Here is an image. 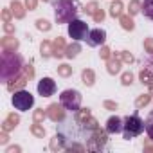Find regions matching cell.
Returning a JSON list of instances; mask_svg holds the SVG:
<instances>
[{
	"label": "cell",
	"mask_w": 153,
	"mask_h": 153,
	"mask_svg": "<svg viewBox=\"0 0 153 153\" xmlns=\"http://www.w3.org/2000/svg\"><path fill=\"white\" fill-rule=\"evenodd\" d=\"M24 59L15 51H4L2 52V81H9L22 72Z\"/></svg>",
	"instance_id": "cell-1"
},
{
	"label": "cell",
	"mask_w": 153,
	"mask_h": 153,
	"mask_svg": "<svg viewBox=\"0 0 153 153\" xmlns=\"http://www.w3.org/2000/svg\"><path fill=\"white\" fill-rule=\"evenodd\" d=\"M79 2L78 0H58L54 4V13H56V22L58 24H68L72 22L79 13Z\"/></svg>",
	"instance_id": "cell-2"
},
{
	"label": "cell",
	"mask_w": 153,
	"mask_h": 153,
	"mask_svg": "<svg viewBox=\"0 0 153 153\" xmlns=\"http://www.w3.org/2000/svg\"><path fill=\"white\" fill-rule=\"evenodd\" d=\"M144 130H146V124H144V121H142L137 114L128 115V117L124 119V128H123L124 139L130 140V139H133V137H139Z\"/></svg>",
	"instance_id": "cell-3"
},
{
	"label": "cell",
	"mask_w": 153,
	"mask_h": 153,
	"mask_svg": "<svg viewBox=\"0 0 153 153\" xmlns=\"http://www.w3.org/2000/svg\"><path fill=\"white\" fill-rule=\"evenodd\" d=\"M59 105L65 108V110H70V112H78L79 106H81V94L78 90H63L61 96H59Z\"/></svg>",
	"instance_id": "cell-4"
},
{
	"label": "cell",
	"mask_w": 153,
	"mask_h": 153,
	"mask_svg": "<svg viewBox=\"0 0 153 153\" xmlns=\"http://www.w3.org/2000/svg\"><path fill=\"white\" fill-rule=\"evenodd\" d=\"M11 103H13V106L16 110L27 112V110H31L34 106V96L31 92H27V90H16L13 94V97H11Z\"/></svg>",
	"instance_id": "cell-5"
},
{
	"label": "cell",
	"mask_w": 153,
	"mask_h": 153,
	"mask_svg": "<svg viewBox=\"0 0 153 153\" xmlns=\"http://www.w3.org/2000/svg\"><path fill=\"white\" fill-rule=\"evenodd\" d=\"M88 24L83 22V20H78L74 18L72 22H68V36L74 40V42H81V40H87L88 36Z\"/></svg>",
	"instance_id": "cell-6"
},
{
	"label": "cell",
	"mask_w": 153,
	"mask_h": 153,
	"mask_svg": "<svg viewBox=\"0 0 153 153\" xmlns=\"http://www.w3.org/2000/svg\"><path fill=\"white\" fill-rule=\"evenodd\" d=\"M106 42V31L105 29H90L88 31V36H87V45L90 47H99Z\"/></svg>",
	"instance_id": "cell-7"
},
{
	"label": "cell",
	"mask_w": 153,
	"mask_h": 153,
	"mask_svg": "<svg viewBox=\"0 0 153 153\" xmlns=\"http://www.w3.org/2000/svg\"><path fill=\"white\" fill-rule=\"evenodd\" d=\"M38 94L42 96V97H51V96H54V92H56V83H54V79L52 78H42L40 81H38Z\"/></svg>",
	"instance_id": "cell-8"
},
{
	"label": "cell",
	"mask_w": 153,
	"mask_h": 153,
	"mask_svg": "<svg viewBox=\"0 0 153 153\" xmlns=\"http://www.w3.org/2000/svg\"><path fill=\"white\" fill-rule=\"evenodd\" d=\"M123 128H124V121L121 117H117V115H112L106 121V133H112V135L114 133H121Z\"/></svg>",
	"instance_id": "cell-9"
},
{
	"label": "cell",
	"mask_w": 153,
	"mask_h": 153,
	"mask_svg": "<svg viewBox=\"0 0 153 153\" xmlns=\"http://www.w3.org/2000/svg\"><path fill=\"white\" fill-rule=\"evenodd\" d=\"M140 11H142V15L146 18L153 20V0H144L142 6H140Z\"/></svg>",
	"instance_id": "cell-10"
},
{
	"label": "cell",
	"mask_w": 153,
	"mask_h": 153,
	"mask_svg": "<svg viewBox=\"0 0 153 153\" xmlns=\"http://www.w3.org/2000/svg\"><path fill=\"white\" fill-rule=\"evenodd\" d=\"M144 124H146V133H148V137L153 140V110H151V112H149V115L146 117Z\"/></svg>",
	"instance_id": "cell-11"
},
{
	"label": "cell",
	"mask_w": 153,
	"mask_h": 153,
	"mask_svg": "<svg viewBox=\"0 0 153 153\" xmlns=\"http://www.w3.org/2000/svg\"><path fill=\"white\" fill-rule=\"evenodd\" d=\"M79 51H81V47H79L78 43H74V45L67 47V52H65V56H67V58H76V56L79 54Z\"/></svg>",
	"instance_id": "cell-12"
},
{
	"label": "cell",
	"mask_w": 153,
	"mask_h": 153,
	"mask_svg": "<svg viewBox=\"0 0 153 153\" xmlns=\"http://www.w3.org/2000/svg\"><path fill=\"white\" fill-rule=\"evenodd\" d=\"M16 45H18V42L16 40H9V38H4L2 40V47H4V51H9V49H16Z\"/></svg>",
	"instance_id": "cell-13"
},
{
	"label": "cell",
	"mask_w": 153,
	"mask_h": 153,
	"mask_svg": "<svg viewBox=\"0 0 153 153\" xmlns=\"http://www.w3.org/2000/svg\"><path fill=\"white\" fill-rule=\"evenodd\" d=\"M49 110H51V117L52 119H63V112H61V108L58 105H52Z\"/></svg>",
	"instance_id": "cell-14"
},
{
	"label": "cell",
	"mask_w": 153,
	"mask_h": 153,
	"mask_svg": "<svg viewBox=\"0 0 153 153\" xmlns=\"http://www.w3.org/2000/svg\"><path fill=\"white\" fill-rule=\"evenodd\" d=\"M83 83L88 85V87L94 83V74H92V70H85L83 72Z\"/></svg>",
	"instance_id": "cell-15"
},
{
	"label": "cell",
	"mask_w": 153,
	"mask_h": 153,
	"mask_svg": "<svg viewBox=\"0 0 153 153\" xmlns=\"http://www.w3.org/2000/svg\"><path fill=\"white\" fill-rule=\"evenodd\" d=\"M110 9H112V11H110V13H112V16H119V15H121V9H123V6H121V2H114Z\"/></svg>",
	"instance_id": "cell-16"
},
{
	"label": "cell",
	"mask_w": 153,
	"mask_h": 153,
	"mask_svg": "<svg viewBox=\"0 0 153 153\" xmlns=\"http://www.w3.org/2000/svg\"><path fill=\"white\" fill-rule=\"evenodd\" d=\"M13 13H15V16H18V18H22L24 16V11H22V6L18 4V2H13Z\"/></svg>",
	"instance_id": "cell-17"
},
{
	"label": "cell",
	"mask_w": 153,
	"mask_h": 153,
	"mask_svg": "<svg viewBox=\"0 0 153 153\" xmlns=\"http://www.w3.org/2000/svg\"><path fill=\"white\" fill-rule=\"evenodd\" d=\"M121 24H123V27H124V29H128V31H131V29H133V22H131L128 16H121Z\"/></svg>",
	"instance_id": "cell-18"
},
{
	"label": "cell",
	"mask_w": 153,
	"mask_h": 153,
	"mask_svg": "<svg viewBox=\"0 0 153 153\" xmlns=\"http://www.w3.org/2000/svg\"><path fill=\"white\" fill-rule=\"evenodd\" d=\"M36 25H38V29H42V31H49V29H51V25H49L47 20H38Z\"/></svg>",
	"instance_id": "cell-19"
},
{
	"label": "cell",
	"mask_w": 153,
	"mask_h": 153,
	"mask_svg": "<svg viewBox=\"0 0 153 153\" xmlns=\"http://www.w3.org/2000/svg\"><path fill=\"white\" fill-rule=\"evenodd\" d=\"M108 70H110L112 74L119 72V61H110V65H108Z\"/></svg>",
	"instance_id": "cell-20"
},
{
	"label": "cell",
	"mask_w": 153,
	"mask_h": 153,
	"mask_svg": "<svg viewBox=\"0 0 153 153\" xmlns=\"http://www.w3.org/2000/svg\"><path fill=\"white\" fill-rule=\"evenodd\" d=\"M58 70H59L61 76H68V74H70V67H68V65H61Z\"/></svg>",
	"instance_id": "cell-21"
},
{
	"label": "cell",
	"mask_w": 153,
	"mask_h": 153,
	"mask_svg": "<svg viewBox=\"0 0 153 153\" xmlns=\"http://www.w3.org/2000/svg\"><path fill=\"white\" fill-rule=\"evenodd\" d=\"M139 6H140V4L137 2V0H133L131 6H130V13H131V15H133V13H137V11H139Z\"/></svg>",
	"instance_id": "cell-22"
},
{
	"label": "cell",
	"mask_w": 153,
	"mask_h": 153,
	"mask_svg": "<svg viewBox=\"0 0 153 153\" xmlns=\"http://www.w3.org/2000/svg\"><path fill=\"white\" fill-rule=\"evenodd\" d=\"M131 79H133V76H131V74H124V76H123V83H124V85H130Z\"/></svg>",
	"instance_id": "cell-23"
},
{
	"label": "cell",
	"mask_w": 153,
	"mask_h": 153,
	"mask_svg": "<svg viewBox=\"0 0 153 153\" xmlns=\"http://www.w3.org/2000/svg\"><path fill=\"white\" fill-rule=\"evenodd\" d=\"M42 52H43L45 56L49 54V43H42Z\"/></svg>",
	"instance_id": "cell-24"
},
{
	"label": "cell",
	"mask_w": 153,
	"mask_h": 153,
	"mask_svg": "<svg viewBox=\"0 0 153 153\" xmlns=\"http://www.w3.org/2000/svg\"><path fill=\"white\" fill-rule=\"evenodd\" d=\"M27 7L29 9H34L36 7V0H27Z\"/></svg>",
	"instance_id": "cell-25"
},
{
	"label": "cell",
	"mask_w": 153,
	"mask_h": 153,
	"mask_svg": "<svg viewBox=\"0 0 153 153\" xmlns=\"http://www.w3.org/2000/svg\"><path fill=\"white\" fill-rule=\"evenodd\" d=\"M123 59H124V61H133V58H131L128 52H124V54H123Z\"/></svg>",
	"instance_id": "cell-26"
},
{
	"label": "cell",
	"mask_w": 153,
	"mask_h": 153,
	"mask_svg": "<svg viewBox=\"0 0 153 153\" xmlns=\"http://www.w3.org/2000/svg\"><path fill=\"white\" fill-rule=\"evenodd\" d=\"M94 9H96V4H90V6H88L85 11H87V13H94Z\"/></svg>",
	"instance_id": "cell-27"
},
{
	"label": "cell",
	"mask_w": 153,
	"mask_h": 153,
	"mask_svg": "<svg viewBox=\"0 0 153 153\" xmlns=\"http://www.w3.org/2000/svg\"><path fill=\"white\" fill-rule=\"evenodd\" d=\"M103 16H105V15H103V13H101V11H99V13H96V15H94V18H96V20H97V22H99V20H103Z\"/></svg>",
	"instance_id": "cell-28"
},
{
	"label": "cell",
	"mask_w": 153,
	"mask_h": 153,
	"mask_svg": "<svg viewBox=\"0 0 153 153\" xmlns=\"http://www.w3.org/2000/svg\"><path fill=\"white\" fill-rule=\"evenodd\" d=\"M146 47H148L149 51H153V42H151V40H148V42H146Z\"/></svg>",
	"instance_id": "cell-29"
},
{
	"label": "cell",
	"mask_w": 153,
	"mask_h": 153,
	"mask_svg": "<svg viewBox=\"0 0 153 153\" xmlns=\"http://www.w3.org/2000/svg\"><path fill=\"white\" fill-rule=\"evenodd\" d=\"M4 20H6V22L9 20V13H7V11H4Z\"/></svg>",
	"instance_id": "cell-30"
},
{
	"label": "cell",
	"mask_w": 153,
	"mask_h": 153,
	"mask_svg": "<svg viewBox=\"0 0 153 153\" xmlns=\"http://www.w3.org/2000/svg\"><path fill=\"white\" fill-rule=\"evenodd\" d=\"M6 31H7V33H11V31H13V27H11L9 24H6Z\"/></svg>",
	"instance_id": "cell-31"
},
{
	"label": "cell",
	"mask_w": 153,
	"mask_h": 153,
	"mask_svg": "<svg viewBox=\"0 0 153 153\" xmlns=\"http://www.w3.org/2000/svg\"><path fill=\"white\" fill-rule=\"evenodd\" d=\"M101 56H103V58H106V56H108V51H106V49H103V52H101Z\"/></svg>",
	"instance_id": "cell-32"
}]
</instances>
